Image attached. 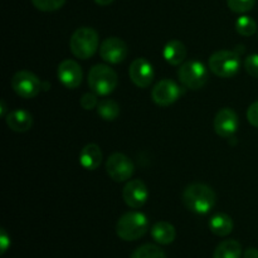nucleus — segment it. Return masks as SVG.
Segmentation results:
<instances>
[{"label":"nucleus","instance_id":"1","mask_svg":"<svg viewBox=\"0 0 258 258\" xmlns=\"http://www.w3.org/2000/svg\"><path fill=\"white\" fill-rule=\"evenodd\" d=\"M181 201L188 211L197 214H207L216 206L217 196L211 186L194 183L184 189Z\"/></svg>","mask_w":258,"mask_h":258},{"label":"nucleus","instance_id":"2","mask_svg":"<svg viewBox=\"0 0 258 258\" xmlns=\"http://www.w3.org/2000/svg\"><path fill=\"white\" fill-rule=\"evenodd\" d=\"M149 229V219L141 212H127L118 218L116 223V233L123 241H138L146 234Z\"/></svg>","mask_w":258,"mask_h":258},{"label":"nucleus","instance_id":"3","mask_svg":"<svg viewBox=\"0 0 258 258\" xmlns=\"http://www.w3.org/2000/svg\"><path fill=\"white\" fill-rule=\"evenodd\" d=\"M100 48L98 34L93 28H78L70 40V49L78 59H90Z\"/></svg>","mask_w":258,"mask_h":258},{"label":"nucleus","instance_id":"4","mask_svg":"<svg viewBox=\"0 0 258 258\" xmlns=\"http://www.w3.org/2000/svg\"><path fill=\"white\" fill-rule=\"evenodd\" d=\"M208 68L217 77L232 78L241 68V55L236 50H218L209 57Z\"/></svg>","mask_w":258,"mask_h":258},{"label":"nucleus","instance_id":"5","mask_svg":"<svg viewBox=\"0 0 258 258\" xmlns=\"http://www.w3.org/2000/svg\"><path fill=\"white\" fill-rule=\"evenodd\" d=\"M117 82V73L106 64L93 66L87 76L88 86L97 96H107L112 93Z\"/></svg>","mask_w":258,"mask_h":258},{"label":"nucleus","instance_id":"6","mask_svg":"<svg viewBox=\"0 0 258 258\" xmlns=\"http://www.w3.org/2000/svg\"><path fill=\"white\" fill-rule=\"evenodd\" d=\"M178 78L184 87L197 91L203 88L208 82L209 71L199 60H188L179 67Z\"/></svg>","mask_w":258,"mask_h":258},{"label":"nucleus","instance_id":"7","mask_svg":"<svg viewBox=\"0 0 258 258\" xmlns=\"http://www.w3.org/2000/svg\"><path fill=\"white\" fill-rule=\"evenodd\" d=\"M12 88L22 98L35 97L42 91V82L34 73L29 71H19L12 78Z\"/></svg>","mask_w":258,"mask_h":258},{"label":"nucleus","instance_id":"8","mask_svg":"<svg viewBox=\"0 0 258 258\" xmlns=\"http://www.w3.org/2000/svg\"><path fill=\"white\" fill-rule=\"evenodd\" d=\"M106 171L112 180L117 183L128 180L135 171L131 159L122 153H115L108 156L106 161Z\"/></svg>","mask_w":258,"mask_h":258},{"label":"nucleus","instance_id":"9","mask_svg":"<svg viewBox=\"0 0 258 258\" xmlns=\"http://www.w3.org/2000/svg\"><path fill=\"white\" fill-rule=\"evenodd\" d=\"M183 95L181 87L173 80H161L151 90V98L154 102L161 107L173 105Z\"/></svg>","mask_w":258,"mask_h":258},{"label":"nucleus","instance_id":"10","mask_svg":"<svg viewBox=\"0 0 258 258\" xmlns=\"http://www.w3.org/2000/svg\"><path fill=\"white\" fill-rule=\"evenodd\" d=\"M127 44L121 38L108 37L101 43L100 55L106 63L118 64L127 58Z\"/></svg>","mask_w":258,"mask_h":258},{"label":"nucleus","instance_id":"11","mask_svg":"<svg viewBox=\"0 0 258 258\" xmlns=\"http://www.w3.org/2000/svg\"><path fill=\"white\" fill-rule=\"evenodd\" d=\"M213 126L217 135L224 139H232L239 127L238 115L229 107L222 108L214 117Z\"/></svg>","mask_w":258,"mask_h":258},{"label":"nucleus","instance_id":"12","mask_svg":"<svg viewBox=\"0 0 258 258\" xmlns=\"http://www.w3.org/2000/svg\"><path fill=\"white\" fill-rule=\"evenodd\" d=\"M122 199L130 208L139 209L145 206L149 199V190L145 183L134 179L126 183L122 189Z\"/></svg>","mask_w":258,"mask_h":258},{"label":"nucleus","instance_id":"13","mask_svg":"<svg viewBox=\"0 0 258 258\" xmlns=\"http://www.w3.org/2000/svg\"><path fill=\"white\" fill-rule=\"evenodd\" d=\"M128 76L135 86L146 88L154 81V67L145 58H136L128 68Z\"/></svg>","mask_w":258,"mask_h":258},{"label":"nucleus","instance_id":"14","mask_svg":"<svg viewBox=\"0 0 258 258\" xmlns=\"http://www.w3.org/2000/svg\"><path fill=\"white\" fill-rule=\"evenodd\" d=\"M59 82L70 90H75L82 83L83 73L80 64L73 59H64L59 63L57 70Z\"/></svg>","mask_w":258,"mask_h":258},{"label":"nucleus","instance_id":"15","mask_svg":"<svg viewBox=\"0 0 258 258\" xmlns=\"http://www.w3.org/2000/svg\"><path fill=\"white\" fill-rule=\"evenodd\" d=\"M8 127L15 133H27L33 126V116L25 110H14L8 112L7 117Z\"/></svg>","mask_w":258,"mask_h":258},{"label":"nucleus","instance_id":"16","mask_svg":"<svg viewBox=\"0 0 258 258\" xmlns=\"http://www.w3.org/2000/svg\"><path fill=\"white\" fill-rule=\"evenodd\" d=\"M102 163V151L97 144H88L81 150L80 164L86 170H96Z\"/></svg>","mask_w":258,"mask_h":258},{"label":"nucleus","instance_id":"17","mask_svg":"<svg viewBox=\"0 0 258 258\" xmlns=\"http://www.w3.org/2000/svg\"><path fill=\"white\" fill-rule=\"evenodd\" d=\"M186 48L180 40L173 39L165 44L163 49V57L169 64L180 66L186 58Z\"/></svg>","mask_w":258,"mask_h":258},{"label":"nucleus","instance_id":"18","mask_svg":"<svg viewBox=\"0 0 258 258\" xmlns=\"http://www.w3.org/2000/svg\"><path fill=\"white\" fill-rule=\"evenodd\" d=\"M151 237L156 243L166 246V244L173 243L176 237V231L173 224L169 223V222H156L151 227Z\"/></svg>","mask_w":258,"mask_h":258},{"label":"nucleus","instance_id":"19","mask_svg":"<svg viewBox=\"0 0 258 258\" xmlns=\"http://www.w3.org/2000/svg\"><path fill=\"white\" fill-rule=\"evenodd\" d=\"M209 229L219 237H226L233 231V221L226 213H217L209 219Z\"/></svg>","mask_w":258,"mask_h":258},{"label":"nucleus","instance_id":"20","mask_svg":"<svg viewBox=\"0 0 258 258\" xmlns=\"http://www.w3.org/2000/svg\"><path fill=\"white\" fill-rule=\"evenodd\" d=\"M242 254V246L238 241L226 239L214 249L213 258H241Z\"/></svg>","mask_w":258,"mask_h":258},{"label":"nucleus","instance_id":"21","mask_svg":"<svg viewBox=\"0 0 258 258\" xmlns=\"http://www.w3.org/2000/svg\"><path fill=\"white\" fill-rule=\"evenodd\" d=\"M96 110H97L98 116L105 121H113L120 115V106L115 100H111V98L100 101Z\"/></svg>","mask_w":258,"mask_h":258},{"label":"nucleus","instance_id":"22","mask_svg":"<svg viewBox=\"0 0 258 258\" xmlns=\"http://www.w3.org/2000/svg\"><path fill=\"white\" fill-rule=\"evenodd\" d=\"M131 258H166V256L160 247L146 243L138 247L131 254Z\"/></svg>","mask_w":258,"mask_h":258},{"label":"nucleus","instance_id":"23","mask_svg":"<svg viewBox=\"0 0 258 258\" xmlns=\"http://www.w3.org/2000/svg\"><path fill=\"white\" fill-rule=\"evenodd\" d=\"M234 27H236L237 33L243 37H251L257 32V23L254 22L253 18L248 17V15H241L236 20Z\"/></svg>","mask_w":258,"mask_h":258},{"label":"nucleus","instance_id":"24","mask_svg":"<svg viewBox=\"0 0 258 258\" xmlns=\"http://www.w3.org/2000/svg\"><path fill=\"white\" fill-rule=\"evenodd\" d=\"M32 4L40 12H55L64 5L66 0H30Z\"/></svg>","mask_w":258,"mask_h":258},{"label":"nucleus","instance_id":"25","mask_svg":"<svg viewBox=\"0 0 258 258\" xmlns=\"http://www.w3.org/2000/svg\"><path fill=\"white\" fill-rule=\"evenodd\" d=\"M256 4V0H227V5L229 9L237 14H244V13L252 10Z\"/></svg>","mask_w":258,"mask_h":258},{"label":"nucleus","instance_id":"26","mask_svg":"<svg viewBox=\"0 0 258 258\" xmlns=\"http://www.w3.org/2000/svg\"><path fill=\"white\" fill-rule=\"evenodd\" d=\"M244 70L249 76L258 78V54H251L244 59Z\"/></svg>","mask_w":258,"mask_h":258},{"label":"nucleus","instance_id":"27","mask_svg":"<svg viewBox=\"0 0 258 258\" xmlns=\"http://www.w3.org/2000/svg\"><path fill=\"white\" fill-rule=\"evenodd\" d=\"M81 106H82L85 110H93V108L97 107L98 101H97V95L95 92H87L81 97L80 101Z\"/></svg>","mask_w":258,"mask_h":258},{"label":"nucleus","instance_id":"28","mask_svg":"<svg viewBox=\"0 0 258 258\" xmlns=\"http://www.w3.org/2000/svg\"><path fill=\"white\" fill-rule=\"evenodd\" d=\"M247 120L252 126L258 128V101L252 103L247 110Z\"/></svg>","mask_w":258,"mask_h":258},{"label":"nucleus","instance_id":"29","mask_svg":"<svg viewBox=\"0 0 258 258\" xmlns=\"http://www.w3.org/2000/svg\"><path fill=\"white\" fill-rule=\"evenodd\" d=\"M10 247V237L4 228L0 229V253L4 254Z\"/></svg>","mask_w":258,"mask_h":258},{"label":"nucleus","instance_id":"30","mask_svg":"<svg viewBox=\"0 0 258 258\" xmlns=\"http://www.w3.org/2000/svg\"><path fill=\"white\" fill-rule=\"evenodd\" d=\"M243 258H258V249L249 247L243 252Z\"/></svg>","mask_w":258,"mask_h":258},{"label":"nucleus","instance_id":"31","mask_svg":"<svg viewBox=\"0 0 258 258\" xmlns=\"http://www.w3.org/2000/svg\"><path fill=\"white\" fill-rule=\"evenodd\" d=\"M93 2H95L96 4L102 5V7H106V5H110L111 3H113L115 0H93Z\"/></svg>","mask_w":258,"mask_h":258},{"label":"nucleus","instance_id":"32","mask_svg":"<svg viewBox=\"0 0 258 258\" xmlns=\"http://www.w3.org/2000/svg\"><path fill=\"white\" fill-rule=\"evenodd\" d=\"M0 105H2V111H0V115H2L3 117H7V113H5V111H7V106H5L4 100L0 101Z\"/></svg>","mask_w":258,"mask_h":258}]
</instances>
